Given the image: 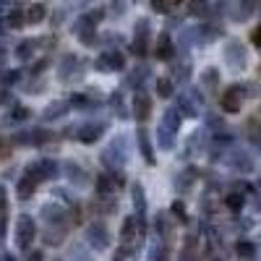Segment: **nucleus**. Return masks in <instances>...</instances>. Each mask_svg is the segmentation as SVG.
<instances>
[{
	"instance_id": "nucleus-5",
	"label": "nucleus",
	"mask_w": 261,
	"mask_h": 261,
	"mask_svg": "<svg viewBox=\"0 0 261 261\" xmlns=\"http://www.w3.org/2000/svg\"><path fill=\"white\" fill-rule=\"evenodd\" d=\"M37 180H39V175H37L34 170H29V172H27V178L18 183V199H21V201H27L29 196L34 193V188H37Z\"/></svg>"
},
{
	"instance_id": "nucleus-12",
	"label": "nucleus",
	"mask_w": 261,
	"mask_h": 261,
	"mask_svg": "<svg viewBox=\"0 0 261 261\" xmlns=\"http://www.w3.org/2000/svg\"><path fill=\"white\" fill-rule=\"evenodd\" d=\"M42 18H45V6H42V3H34V6L27 11V21H29V24H39Z\"/></svg>"
},
{
	"instance_id": "nucleus-13",
	"label": "nucleus",
	"mask_w": 261,
	"mask_h": 261,
	"mask_svg": "<svg viewBox=\"0 0 261 261\" xmlns=\"http://www.w3.org/2000/svg\"><path fill=\"white\" fill-rule=\"evenodd\" d=\"M34 47H37V42H32V39H27V42H21V45L16 47V55H18L21 60H29V58L34 55Z\"/></svg>"
},
{
	"instance_id": "nucleus-22",
	"label": "nucleus",
	"mask_w": 261,
	"mask_h": 261,
	"mask_svg": "<svg viewBox=\"0 0 261 261\" xmlns=\"http://www.w3.org/2000/svg\"><path fill=\"white\" fill-rule=\"evenodd\" d=\"M134 199H136V206H139V217L144 214V191H141V186H136L134 188Z\"/></svg>"
},
{
	"instance_id": "nucleus-29",
	"label": "nucleus",
	"mask_w": 261,
	"mask_h": 261,
	"mask_svg": "<svg viewBox=\"0 0 261 261\" xmlns=\"http://www.w3.org/2000/svg\"><path fill=\"white\" fill-rule=\"evenodd\" d=\"M6 81H8V84H13V81H18V71H11V73L6 76Z\"/></svg>"
},
{
	"instance_id": "nucleus-14",
	"label": "nucleus",
	"mask_w": 261,
	"mask_h": 261,
	"mask_svg": "<svg viewBox=\"0 0 261 261\" xmlns=\"http://www.w3.org/2000/svg\"><path fill=\"white\" fill-rule=\"evenodd\" d=\"M99 134H102V125H86V128H81V141L92 144V141H97Z\"/></svg>"
},
{
	"instance_id": "nucleus-32",
	"label": "nucleus",
	"mask_w": 261,
	"mask_h": 261,
	"mask_svg": "<svg viewBox=\"0 0 261 261\" xmlns=\"http://www.w3.org/2000/svg\"><path fill=\"white\" fill-rule=\"evenodd\" d=\"M3 261H16V258L13 256H3Z\"/></svg>"
},
{
	"instance_id": "nucleus-24",
	"label": "nucleus",
	"mask_w": 261,
	"mask_h": 261,
	"mask_svg": "<svg viewBox=\"0 0 261 261\" xmlns=\"http://www.w3.org/2000/svg\"><path fill=\"white\" fill-rule=\"evenodd\" d=\"M238 253H241V256H253V246L251 243H238Z\"/></svg>"
},
{
	"instance_id": "nucleus-28",
	"label": "nucleus",
	"mask_w": 261,
	"mask_h": 261,
	"mask_svg": "<svg viewBox=\"0 0 261 261\" xmlns=\"http://www.w3.org/2000/svg\"><path fill=\"white\" fill-rule=\"evenodd\" d=\"M251 39H253V45H256V47L261 50V27H258V29L253 32V37H251Z\"/></svg>"
},
{
	"instance_id": "nucleus-6",
	"label": "nucleus",
	"mask_w": 261,
	"mask_h": 261,
	"mask_svg": "<svg viewBox=\"0 0 261 261\" xmlns=\"http://www.w3.org/2000/svg\"><path fill=\"white\" fill-rule=\"evenodd\" d=\"M172 53H175V47H172L170 34H160V37H157V45H154V55H157L160 60H167Z\"/></svg>"
},
{
	"instance_id": "nucleus-2",
	"label": "nucleus",
	"mask_w": 261,
	"mask_h": 261,
	"mask_svg": "<svg viewBox=\"0 0 261 261\" xmlns=\"http://www.w3.org/2000/svg\"><path fill=\"white\" fill-rule=\"evenodd\" d=\"M241 102H243V86H230L220 99L222 110H227V113H238L241 110Z\"/></svg>"
},
{
	"instance_id": "nucleus-26",
	"label": "nucleus",
	"mask_w": 261,
	"mask_h": 261,
	"mask_svg": "<svg viewBox=\"0 0 261 261\" xmlns=\"http://www.w3.org/2000/svg\"><path fill=\"white\" fill-rule=\"evenodd\" d=\"M204 81H206L209 86H214V84H217V71H214V68H209V71H204Z\"/></svg>"
},
{
	"instance_id": "nucleus-15",
	"label": "nucleus",
	"mask_w": 261,
	"mask_h": 261,
	"mask_svg": "<svg viewBox=\"0 0 261 261\" xmlns=\"http://www.w3.org/2000/svg\"><path fill=\"white\" fill-rule=\"evenodd\" d=\"M136 235V217H128V220L123 222V230H120V238H123V241L128 243L130 241V238H134Z\"/></svg>"
},
{
	"instance_id": "nucleus-18",
	"label": "nucleus",
	"mask_w": 261,
	"mask_h": 261,
	"mask_svg": "<svg viewBox=\"0 0 261 261\" xmlns=\"http://www.w3.org/2000/svg\"><path fill=\"white\" fill-rule=\"evenodd\" d=\"M65 110H68V102H55V105L47 107V113H45V115H47V118H60Z\"/></svg>"
},
{
	"instance_id": "nucleus-1",
	"label": "nucleus",
	"mask_w": 261,
	"mask_h": 261,
	"mask_svg": "<svg viewBox=\"0 0 261 261\" xmlns=\"http://www.w3.org/2000/svg\"><path fill=\"white\" fill-rule=\"evenodd\" d=\"M32 241H34V222H32V217H21L16 225V243L18 248H29Z\"/></svg>"
},
{
	"instance_id": "nucleus-11",
	"label": "nucleus",
	"mask_w": 261,
	"mask_h": 261,
	"mask_svg": "<svg viewBox=\"0 0 261 261\" xmlns=\"http://www.w3.org/2000/svg\"><path fill=\"white\" fill-rule=\"evenodd\" d=\"M253 8H256V0H241L235 18H238V21H246L248 16H253Z\"/></svg>"
},
{
	"instance_id": "nucleus-31",
	"label": "nucleus",
	"mask_w": 261,
	"mask_h": 261,
	"mask_svg": "<svg viewBox=\"0 0 261 261\" xmlns=\"http://www.w3.org/2000/svg\"><path fill=\"white\" fill-rule=\"evenodd\" d=\"M6 58V47H0V60H3Z\"/></svg>"
},
{
	"instance_id": "nucleus-3",
	"label": "nucleus",
	"mask_w": 261,
	"mask_h": 261,
	"mask_svg": "<svg viewBox=\"0 0 261 261\" xmlns=\"http://www.w3.org/2000/svg\"><path fill=\"white\" fill-rule=\"evenodd\" d=\"M225 60L230 63V68H243L246 65V50L241 42H227V47H225Z\"/></svg>"
},
{
	"instance_id": "nucleus-19",
	"label": "nucleus",
	"mask_w": 261,
	"mask_h": 261,
	"mask_svg": "<svg viewBox=\"0 0 261 261\" xmlns=\"http://www.w3.org/2000/svg\"><path fill=\"white\" fill-rule=\"evenodd\" d=\"M157 92H160V97H170L172 94V81L170 79H160L157 81Z\"/></svg>"
},
{
	"instance_id": "nucleus-17",
	"label": "nucleus",
	"mask_w": 261,
	"mask_h": 261,
	"mask_svg": "<svg viewBox=\"0 0 261 261\" xmlns=\"http://www.w3.org/2000/svg\"><path fill=\"white\" fill-rule=\"evenodd\" d=\"M89 238H92V241L97 238V248H105V243H107V235H105V227H102V225L92 227V230H89Z\"/></svg>"
},
{
	"instance_id": "nucleus-10",
	"label": "nucleus",
	"mask_w": 261,
	"mask_h": 261,
	"mask_svg": "<svg viewBox=\"0 0 261 261\" xmlns=\"http://www.w3.org/2000/svg\"><path fill=\"white\" fill-rule=\"evenodd\" d=\"M34 172L39 178H55V172H58V165L55 162H50V160H42L37 167H34Z\"/></svg>"
},
{
	"instance_id": "nucleus-4",
	"label": "nucleus",
	"mask_w": 261,
	"mask_h": 261,
	"mask_svg": "<svg viewBox=\"0 0 261 261\" xmlns=\"http://www.w3.org/2000/svg\"><path fill=\"white\" fill-rule=\"evenodd\" d=\"M146 39H149V21L146 18H139L136 21V42H134L136 55H144L146 53Z\"/></svg>"
},
{
	"instance_id": "nucleus-8",
	"label": "nucleus",
	"mask_w": 261,
	"mask_h": 261,
	"mask_svg": "<svg viewBox=\"0 0 261 261\" xmlns=\"http://www.w3.org/2000/svg\"><path fill=\"white\" fill-rule=\"evenodd\" d=\"M99 65H102V68H115V71H120L123 65H125V60H123V55H120L118 50H107V53L102 55Z\"/></svg>"
},
{
	"instance_id": "nucleus-16",
	"label": "nucleus",
	"mask_w": 261,
	"mask_h": 261,
	"mask_svg": "<svg viewBox=\"0 0 261 261\" xmlns=\"http://www.w3.org/2000/svg\"><path fill=\"white\" fill-rule=\"evenodd\" d=\"M209 6H206V0H188V13L191 16H206Z\"/></svg>"
},
{
	"instance_id": "nucleus-30",
	"label": "nucleus",
	"mask_w": 261,
	"mask_h": 261,
	"mask_svg": "<svg viewBox=\"0 0 261 261\" xmlns=\"http://www.w3.org/2000/svg\"><path fill=\"white\" fill-rule=\"evenodd\" d=\"M29 261H42V253H39V251H34V253H29Z\"/></svg>"
},
{
	"instance_id": "nucleus-9",
	"label": "nucleus",
	"mask_w": 261,
	"mask_h": 261,
	"mask_svg": "<svg viewBox=\"0 0 261 261\" xmlns=\"http://www.w3.org/2000/svg\"><path fill=\"white\" fill-rule=\"evenodd\" d=\"M246 134H248L251 144L261 146V120H258V118H251V120L246 123Z\"/></svg>"
},
{
	"instance_id": "nucleus-33",
	"label": "nucleus",
	"mask_w": 261,
	"mask_h": 261,
	"mask_svg": "<svg viewBox=\"0 0 261 261\" xmlns=\"http://www.w3.org/2000/svg\"><path fill=\"white\" fill-rule=\"evenodd\" d=\"M175 3H180V0H175Z\"/></svg>"
},
{
	"instance_id": "nucleus-25",
	"label": "nucleus",
	"mask_w": 261,
	"mask_h": 261,
	"mask_svg": "<svg viewBox=\"0 0 261 261\" xmlns=\"http://www.w3.org/2000/svg\"><path fill=\"white\" fill-rule=\"evenodd\" d=\"M151 8L157 13H167V0H151Z\"/></svg>"
},
{
	"instance_id": "nucleus-20",
	"label": "nucleus",
	"mask_w": 261,
	"mask_h": 261,
	"mask_svg": "<svg viewBox=\"0 0 261 261\" xmlns=\"http://www.w3.org/2000/svg\"><path fill=\"white\" fill-rule=\"evenodd\" d=\"M21 24H24V16H21L18 11H11V16L6 18V27H11V29H18Z\"/></svg>"
},
{
	"instance_id": "nucleus-27",
	"label": "nucleus",
	"mask_w": 261,
	"mask_h": 261,
	"mask_svg": "<svg viewBox=\"0 0 261 261\" xmlns=\"http://www.w3.org/2000/svg\"><path fill=\"white\" fill-rule=\"evenodd\" d=\"M123 8H125V0H113V13H115V16H120Z\"/></svg>"
},
{
	"instance_id": "nucleus-23",
	"label": "nucleus",
	"mask_w": 261,
	"mask_h": 261,
	"mask_svg": "<svg viewBox=\"0 0 261 261\" xmlns=\"http://www.w3.org/2000/svg\"><path fill=\"white\" fill-rule=\"evenodd\" d=\"M139 141H141V149H144V154H146V160L151 162L154 157H151V149H149V141H146V134H139Z\"/></svg>"
},
{
	"instance_id": "nucleus-7",
	"label": "nucleus",
	"mask_w": 261,
	"mask_h": 261,
	"mask_svg": "<svg viewBox=\"0 0 261 261\" xmlns=\"http://www.w3.org/2000/svg\"><path fill=\"white\" fill-rule=\"evenodd\" d=\"M149 110H151V99H149L144 92H139L136 99H134V113H136V118H139V120H146V118H149Z\"/></svg>"
},
{
	"instance_id": "nucleus-21",
	"label": "nucleus",
	"mask_w": 261,
	"mask_h": 261,
	"mask_svg": "<svg viewBox=\"0 0 261 261\" xmlns=\"http://www.w3.org/2000/svg\"><path fill=\"white\" fill-rule=\"evenodd\" d=\"M225 204H227V206H230L232 212H238V209H241V206H243V196H238V193H230Z\"/></svg>"
}]
</instances>
